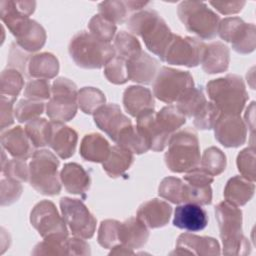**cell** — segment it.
<instances>
[{
	"mask_svg": "<svg viewBox=\"0 0 256 256\" xmlns=\"http://www.w3.org/2000/svg\"><path fill=\"white\" fill-rule=\"evenodd\" d=\"M127 27L133 35L140 36L146 47L155 55L163 56L173 39V33L158 14L151 8H145L134 13L127 21Z\"/></svg>",
	"mask_w": 256,
	"mask_h": 256,
	"instance_id": "1",
	"label": "cell"
},
{
	"mask_svg": "<svg viewBox=\"0 0 256 256\" xmlns=\"http://www.w3.org/2000/svg\"><path fill=\"white\" fill-rule=\"evenodd\" d=\"M68 51L75 64L84 69H99L116 55L114 46L88 31L76 33L70 40Z\"/></svg>",
	"mask_w": 256,
	"mask_h": 256,
	"instance_id": "2",
	"label": "cell"
},
{
	"mask_svg": "<svg viewBox=\"0 0 256 256\" xmlns=\"http://www.w3.org/2000/svg\"><path fill=\"white\" fill-rule=\"evenodd\" d=\"M215 217L225 255H246L250 253L249 241L242 233V211L228 201L215 207Z\"/></svg>",
	"mask_w": 256,
	"mask_h": 256,
	"instance_id": "3",
	"label": "cell"
},
{
	"mask_svg": "<svg viewBox=\"0 0 256 256\" xmlns=\"http://www.w3.org/2000/svg\"><path fill=\"white\" fill-rule=\"evenodd\" d=\"M165 164L175 173L189 172L200 166V148L197 133L190 127L177 130L168 141Z\"/></svg>",
	"mask_w": 256,
	"mask_h": 256,
	"instance_id": "4",
	"label": "cell"
},
{
	"mask_svg": "<svg viewBox=\"0 0 256 256\" xmlns=\"http://www.w3.org/2000/svg\"><path fill=\"white\" fill-rule=\"evenodd\" d=\"M206 91L210 102L215 105L220 114L240 115L248 100L243 79L236 74H228L209 81Z\"/></svg>",
	"mask_w": 256,
	"mask_h": 256,
	"instance_id": "5",
	"label": "cell"
},
{
	"mask_svg": "<svg viewBox=\"0 0 256 256\" xmlns=\"http://www.w3.org/2000/svg\"><path fill=\"white\" fill-rule=\"evenodd\" d=\"M59 160L46 149L36 150L29 164V183L39 193L54 196L60 193L58 178Z\"/></svg>",
	"mask_w": 256,
	"mask_h": 256,
	"instance_id": "6",
	"label": "cell"
},
{
	"mask_svg": "<svg viewBox=\"0 0 256 256\" xmlns=\"http://www.w3.org/2000/svg\"><path fill=\"white\" fill-rule=\"evenodd\" d=\"M177 14L186 29L201 39H213L218 34L220 18L204 2L183 1Z\"/></svg>",
	"mask_w": 256,
	"mask_h": 256,
	"instance_id": "7",
	"label": "cell"
},
{
	"mask_svg": "<svg viewBox=\"0 0 256 256\" xmlns=\"http://www.w3.org/2000/svg\"><path fill=\"white\" fill-rule=\"evenodd\" d=\"M194 88V81L187 71L160 67L153 81V94L162 102H179Z\"/></svg>",
	"mask_w": 256,
	"mask_h": 256,
	"instance_id": "8",
	"label": "cell"
},
{
	"mask_svg": "<svg viewBox=\"0 0 256 256\" xmlns=\"http://www.w3.org/2000/svg\"><path fill=\"white\" fill-rule=\"evenodd\" d=\"M78 91L74 82L60 77L53 82L51 97L46 105V113L53 121L71 120L77 112Z\"/></svg>",
	"mask_w": 256,
	"mask_h": 256,
	"instance_id": "9",
	"label": "cell"
},
{
	"mask_svg": "<svg viewBox=\"0 0 256 256\" xmlns=\"http://www.w3.org/2000/svg\"><path fill=\"white\" fill-rule=\"evenodd\" d=\"M60 208L63 219L74 236L89 239L94 235L96 219L82 201L63 197L60 200Z\"/></svg>",
	"mask_w": 256,
	"mask_h": 256,
	"instance_id": "10",
	"label": "cell"
},
{
	"mask_svg": "<svg viewBox=\"0 0 256 256\" xmlns=\"http://www.w3.org/2000/svg\"><path fill=\"white\" fill-rule=\"evenodd\" d=\"M218 34L221 39L230 42L238 53L248 54L255 49V25L245 23L239 17H228L220 21Z\"/></svg>",
	"mask_w": 256,
	"mask_h": 256,
	"instance_id": "11",
	"label": "cell"
},
{
	"mask_svg": "<svg viewBox=\"0 0 256 256\" xmlns=\"http://www.w3.org/2000/svg\"><path fill=\"white\" fill-rule=\"evenodd\" d=\"M206 44L194 37L173 35L162 61L171 65L195 67L201 63Z\"/></svg>",
	"mask_w": 256,
	"mask_h": 256,
	"instance_id": "12",
	"label": "cell"
},
{
	"mask_svg": "<svg viewBox=\"0 0 256 256\" xmlns=\"http://www.w3.org/2000/svg\"><path fill=\"white\" fill-rule=\"evenodd\" d=\"M30 222L43 238L52 235H68L66 223L51 201L43 200L37 203L31 211Z\"/></svg>",
	"mask_w": 256,
	"mask_h": 256,
	"instance_id": "13",
	"label": "cell"
},
{
	"mask_svg": "<svg viewBox=\"0 0 256 256\" xmlns=\"http://www.w3.org/2000/svg\"><path fill=\"white\" fill-rule=\"evenodd\" d=\"M213 128L215 139L224 147H239L246 141L247 127L240 115L220 114Z\"/></svg>",
	"mask_w": 256,
	"mask_h": 256,
	"instance_id": "14",
	"label": "cell"
},
{
	"mask_svg": "<svg viewBox=\"0 0 256 256\" xmlns=\"http://www.w3.org/2000/svg\"><path fill=\"white\" fill-rule=\"evenodd\" d=\"M93 116L97 127L104 131L114 142L117 141L123 129L132 125L131 120L122 113L120 106L114 103L103 105Z\"/></svg>",
	"mask_w": 256,
	"mask_h": 256,
	"instance_id": "15",
	"label": "cell"
},
{
	"mask_svg": "<svg viewBox=\"0 0 256 256\" xmlns=\"http://www.w3.org/2000/svg\"><path fill=\"white\" fill-rule=\"evenodd\" d=\"M78 135L76 131L63 122L50 121L48 146L62 159L70 158L76 149Z\"/></svg>",
	"mask_w": 256,
	"mask_h": 256,
	"instance_id": "16",
	"label": "cell"
},
{
	"mask_svg": "<svg viewBox=\"0 0 256 256\" xmlns=\"http://www.w3.org/2000/svg\"><path fill=\"white\" fill-rule=\"evenodd\" d=\"M208 223V216L201 205L194 203H183L174 211L173 225L179 229L189 232L203 230Z\"/></svg>",
	"mask_w": 256,
	"mask_h": 256,
	"instance_id": "17",
	"label": "cell"
},
{
	"mask_svg": "<svg viewBox=\"0 0 256 256\" xmlns=\"http://www.w3.org/2000/svg\"><path fill=\"white\" fill-rule=\"evenodd\" d=\"M171 254L219 255L220 246L218 241L212 237L183 233L178 237L176 250Z\"/></svg>",
	"mask_w": 256,
	"mask_h": 256,
	"instance_id": "18",
	"label": "cell"
},
{
	"mask_svg": "<svg viewBox=\"0 0 256 256\" xmlns=\"http://www.w3.org/2000/svg\"><path fill=\"white\" fill-rule=\"evenodd\" d=\"M128 79L137 83L151 84L159 70L158 61L144 51L126 60Z\"/></svg>",
	"mask_w": 256,
	"mask_h": 256,
	"instance_id": "19",
	"label": "cell"
},
{
	"mask_svg": "<svg viewBox=\"0 0 256 256\" xmlns=\"http://www.w3.org/2000/svg\"><path fill=\"white\" fill-rule=\"evenodd\" d=\"M11 33L15 36L16 43L27 52H35L41 49L46 41L44 28L31 19L22 22Z\"/></svg>",
	"mask_w": 256,
	"mask_h": 256,
	"instance_id": "20",
	"label": "cell"
},
{
	"mask_svg": "<svg viewBox=\"0 0 256 256\" xmlns=\"http://www.w3.org/2000/svg\"><path fill=\"white\" fill-rule=\"evenodd\" d=\"M2 148L18 159H28L34 154V146L27 136L25 130L20 127H14L12 129L3 132L1 135Z\"/></svg>",
	"mask_w": 256,
	"mask_h": 256,
	"instance_id": "21",
	"label": "cell"
},
{
	"mask_svg": "<svg viewBox=\"0 0 256 256\" xmlns=\"http://www.w3.org/2000/svg\"><path fill=\"white\" fill-rule=\"evenodd\" d=\"M172 207L160 199H151L144 202L137 210V217L148 228H159L165 226L171 216Z\"/></svg>",
	"mask_w": 256,
	"mask_h": 256,
	"instance_id": "22",
	"label": "cell"
},
{
	"mask_svg": "<svg viewBox=\"0 0 256 256\" xmlns=\"http://www.w3.org/2000/svg\"><path fill=\"white\" fill-rule=\"evenodd\" d=\"M35 1H1V20L12 32L18 25L29 19V16L35 10Z\"/></svg>",
	"mask_w": 256,
	"mask_h": 256,
	"instance_id": "23",
	"label": "cell"
},
{
	"mask_svg": "<svg viewBox=\"0 0 256 256\" xmlns=\"http://www.w3.org/2000/svg\"><path fill=\"white\" fill-rule=\"evenodd\" d=\"M123 105L125 110L133 117L154 110L155 102L151 91L142 86H130L123 94Z\"/></svg>",
	"mask_w": 256,
	"mask_h": 256,
	"instance_id": "24",
	"label": "cell"
},
{
	"mask_svg": "<svg viewBox=\"0 0 256 256\" xmlns=\"http://www.w3.org/2000/svg\"><path fill=\"white\" fill-rule=\"evenodd\" d=\"M149 238L147 226L138 218L131 217L120 224L119 240L120 245L130 249H137L144 246Z\"/></svg>",
	"mask_w": 256,
	"mask_h": 256,
	"instance_id": "25",
	"label": "cell"
},
{
	"mask_svg": "<svg viewBox=\"0 0 256 256\" xmlns=\"http://www.w3.org/2000/svg\"><path fill=\"white\" fill-rule=\"evenodd\" d=\"M230 52L221 42H213L206 45L201 60L202 69L208 74L221 73L228 69Z\"/></svg>",
	"mask_w": 256,
	"mask_h": 256,
	"instance_id": "26",
	"label": "cell"
},
{
	"mask_svg": "<svg viewBox=\"0 0 256 256\" xmlns=\"http://www.w3.org/2000/svg\"><path fill=\"white\" fill-rule=\"evenodd\" d=\"M60 180L72 194H84L90 187V175L77 163H67L60 172Z\"/></svg>",
	"mask_w": 256,
	"mask_h": 256,
	"instance_id": "27",
	"label": "cell"
},
{
	"mask_svg": "<svg viewBox=\"0 0 256 256\" xmlns=\"http://www.w3.org/2000/svg\"><path fill=\"white\" fill-rule=\"evenodd\" d=\"M111 147L108 141L98 133L87 134L83 137L80 145V155L83 159L91 162H104Z\"/></svg>",
	"mask_w": 256,
	"mask_h": 256,
	"instance_id": "28",
	"label": "cell"
},
{
	"mask_svg": "<svg viewBox=\"0 0 256 256\" xmlns=\"http://www.w3.org/2000/svg\"><path fill=\"white\" fill-rule=\"evenodd\" d=\"M254 191V182L247 180L243 176H234L229 179L224 188V197L226 201L236 206H243L251 200Z\"/></svg>",
	"mask_w": 256,
	"mask_h": 256,
	"instance_id": "29",
	"label": "cell"
},
{
	"mask_svg": "<svg viewBox=\"0 0 256 256\" xmlns=\"http://www.w3.org/2000/svg\"><path fill=\"white\" fill-rule=\"evenodd\" d=\"M59 71V62L57 58L51 53H40L32 55L28 63L29 77L38 79L54 78Z\"/></svg>",
	"mask_w": 256,
	"mask_h": 256,
	"instance_id": "30",
	"label": "cell"
},
{
	"mask_svg": "<svg viewBox=\"0 0 256 256\" xmlns=\"http://www.w3.org/2000/svg\"><path fill=\"white\" fill-rule=\"evenodd\" d=\"M134 156L131 151L119 145L111 147L107 159L102 163L104 171L112 178L124 174L133 163Z\"/></svg>",
	"mask_w": 256,
	"mask_h": 256,
	"instance_id": "31",
	"label": "cell"
},
{
	"mask_svg": "<svg viewBox=\"0 0 256 256\" xmlns=\"http://www.w3.org/2000/svg\"><path fill=\"white\" fill-rule=\"evenodd\" d=\"M154 119L158 129L169 138L186 122V116L173 105L165 106L159 112H155Z\"/></svg>",
	"mask_w": 256,
	"mask_h": 256,
	"instance_id": "32",
	"label": "cell"
},
{
	"mask_svg": "<svg viewBox=\"0 0 256 256\" xmlns=\"http://www.w3.org/2000/svg\"><path fill=\"white\" fill-rule=\"evenodd\" d=\"M116 143L136 154L145 153L150 149L145 137L139 131L137 126L133 125H130L121 131Z\"/></svg>",
	"mask_w": 256,
	"mask_h": 256,
	"instance_id": "33",
	"label": "cell"
},
{
	"mask_svg": "<svg viewBox=\"0 0 256 256\" xmlns=\"http://www.w3.org/2000/svg\"><path fill=\"white\" fill-rule=\"evenodd\" d=\"M33 255H70L69 237L68 235H52L44 238L38 243L34 250Z\"/></svg>",
	"mask_w": 256,
	"mask_h": 256,
	"instance_id": "34",
	"label": "cell"
},
{
	"mask_svg": "<svg viewBox=\"0 0 256 256\" xmlns=\"http://www.w3.org/2000/svg\"><path fill=\"white\" fill-rule=\"evenodd\" d=\"M105 100L104 93L97 88L83 87L78 91V105L85 114H94L100 107L105 105Z\"/></svg>",
	"mask_w": 256,
	"mask_h": 256,
	"instance_id": "35",
	"label": "cell"
},
{
	"mask_svg": "<svg viewBox=\"0 0 256 256\" xmlns=\"http://www.w3.org/2000/svg\"><path fill=\"white\" fill-rule=\"evenodd\" d=\"M24 130L34 147L39 148L48 145L50 122H48L46 119L37 117L28 121Z\"/></svg>",
	"mask_w": 256,
	"mask_h": 256,
	"instance_id": "36",
	"label": "cell"
},
{
	"mask_svg": "<svg viewBox=\"0 0 256 256\" xmlns=\"http://www.w3.org/2000/svg\"><path fill=\"white\" fill-rule=\"evenodd\" d=\"M203 87H194L187 93L179 102H177L178 109L187 117H194L207 103Z\"/></svg>",
	"mask_w": 256,
	"mask_h": 256,
	"instance_id": "37",
	"label": "cell"
},
{
	"mask_svg": "<svg viewBox=\"0 0 256 256\" xmlns=\"http://www.w3.org/2000/svg\"><path fill=\"white\" fill-rule=\"evenodd\" d=\"M200 167L211 176H217L226 168V156L220 149L209 147L202 155Z\"/></svg>",
	"mask_w": 256,
	"mask_h": 256,
	"instance_id": "38",
	"label": "cell"
},
{
	"mask_svg": "<svg viewBox=\"0 0 256 256\" xmlns=\"http://www.w3.org/2000/svg\"><path fill=\"white\" fill-rule=\"evenodd\" d=\"M158 194L174 204L184 203V180L172 176L164 178L159 185Z\"/></svg>",
	"mask_w": 256,
	"mask_h": 256,
	"instance_id": "39",
	"label": "cell"
},
{
	"mask_svg": "<svg viewBox=\"0 0 256 256\" xmlns=\"http://www.w3.org/2000/svg\"><path fill=\"white\" fill-rule=\"evenodd\" d=\"M114 48L116 55L128 60L131 57L140 53L141 45L137 38L128 32L120 31L114 40Z\"/></svg>",
	"mask_w": 256,
	"mask_h": 256,
	"instance_id": "40",
	"label": "cell"
},
{
	"mask_svg": "<svg viewBox=\"0 0 256 256\" xmlns=\"http://www.w3.org/2000/svg\"><path fill=\"white\" fill-rule=\"evenodd\" d=\"M24 86L23 75L12 68H8L1 73V95L12 99L17 98Z\"/></svg>",
	"mask_w": 256,
	"mask_h": 256,
	"instance_id": "41",
	"label": "cell"
},
{
	"mask_svg": "<svg viewBox=\"0 0 256 256\" xmlns=\"http://www.w3.org/2000/svg\"><path fill=\"white\" fill-rule=\"evenodd\" d=\"M121 222L117 220L107 219L101 222L98 230V242L107 249L120 245L119 231Z\"/></svg>",
	"mask_w": 256,
	"mask_h": 256,
	"instance_id": "42",
	"label": "cell"
},
{
	"mask_svg": "<svg viewBox=\"0 0 256 256\" xmlns=\"http://www.w3.org/2000/svg\"><path fill=\"white\" fill-rule=\"evenodd\" d=\"M99 14L113 22L114 24H122L126 21L129 9L125 1H103L98 5Z\"/></svg>",
	"mask_w": 256,
	"mask_h": 256,
	"instance_id": "43",
	"label": "cell"
},
{
	"mask_svg": "<svg viewBox=\"0 0 256 256\" xmlns=\"http://www.w3.org/2000/svg\"><path fill=\"white\" fill-rule=\"evenodd\" d=\"M44 111V103L38 100L22 99L20 100L15 109L14 116L17 121L23 123L37 118Z\"/></svg>",
	"mask_w": 256,
	"mask_h": 256,
	"instance_id": "44",
	"label": "cell"
},
{
	"mask_svg": "<svg viewBox=\"0 0 256 256\" xmlns=\"http://www.w3.org/2000/svg\"><path fill=\"white\" fill-rule=\"evenodd\" d=\"M88 28L92 34L108 43H110L116 33V24L101 14H96L90 19Z\"/></svg>",
	"mask_w": 256,
	"mask_h": 256,
	"instance_id": "45",
	"label": "cell"
},
{
	"mask_svg": "<svg viewBox=\"0 0 256 256\" xmlns=\"http://www.w3.org/2000/svg\"><path fill=\"white\" fill-rule=\"evenodd\" d=\"M104 75L109 82L114 84H124L128 79L126 59L115 55L104 67Z\"/></svg>",
	"mask_w": 256,
	"mask_h": 256,
	"instance_id": "46",
	"label": "cell"
},
{
	"mask_svg": "<svg viewBox=\"0 0 256 256\" xmlns=\"http://www.w3.org/2000/svg\"><path fill=\"white\" fill-rule=\"evenodd\" d=\"M1 171L4 177L16 180L18 182L29 181V167L24 159L14 158L2 163Z\"/></svg>",
	"mask_w": 256,
	"mask_h": 256,
	"instance_id": "47",
	"label": "cell"
},
{
	"mask_svg": "<svg viewBox=\"0 0 256 256\" xmlns=\"http://www.w3.org/2000/svg\"><path fill=\"white\" fill-rule=\"evenodd\" d=\"M31 55L22 49L16 42H13L10 46L8 54V66L9 68L19 71L23 76L29 77L28 74V63Z\"/></svg>",
	"mask_w": 256,
	"mask_h": 256,
	"instance_id": "48",
	"label": "cell"
},
{
	"mask_svg": "<svg viewBox=\"0 0 256 256\" xmlns=\"http://www.w3.org/2000/svg\"><path fill=\"white\" fill-rule=\"evenodd\" d=\"M220 115L219 110L212 102H207L203 108L193 117V124L197 129L209 130L212 129Z\"/></svg>",
	"mask_w": 256,
	"mask_h": 256,
	"instance_id": "49",
	"label": "cell"
},
{
	"mask_svg": "<svg viewBox=\"0 0 256 256\" xmlns=\"http://www.w3.org/2000/svg\"><path fill=\"white\" fill-rule=\"evenodd\" d=\"M237 167L241 175L247 180L255 181V149L245 148L237 156Z\"/></svg>",
	"mask_w": 256,
	"mask_h": 256,
	"instance_id": "50",
	"label": "cell"
},
{
	"mask_svg": "<svg viewBox=\"0 0 256 256\" xmlns=\"http://www.w3.org/2000/svg\"><path fill=\"white\" fill-rule=\"evenodd\" d=\"M51 88L49 82L45 79H34L27 82L24 89V96L32 100L50 99Z\"/></svg>",
	"mask_w": 256,
	"mask_h": 256,
	"instance_id": "51",
	"label": "cell"
},
{
	"mask_svg": "<svg viewBox=\"0 0 256 256\" xmlns=\"http://www.w3.org/2000/svg\"><path fill=\"white\" fill-rule=\"evenodd\" d=\"M21 182L3 177L1 179V205H10L17 201L22 193Z\"/></svg>",
	"mask_w": 256,
	"mask_h": 256,
	"instance_id": "52",
	"label": "cell"
},
{
	"mask_svg": "<svg viewBox=\"0 0 256 256\" xmlns=\"http://www.w3.org/2000/svg\"><path fill=\"white\" fill-rule=\"evenodd\" d=\"M14 101L15 99L1 95V109H0L1 130H4L6 127H9L14 122V110H13Z\"/></svg>",
	"mask_w": 256,
	"mask_h": 256,
	"instance_id": "53",
	"label": "cell"
},
{
	"mask_svg": "<svg viewBox=\"0 0 256 256\" xmlns=\"http://www.w3.org/2000/svg\"><path fill=\"white\" fill-rule=\"evenodd\" d=\"M245 1H210L209 4L212 5L217 11L224 15H230L238 13L242 10L245 5Z\"/></svg>",
	"mask_w": 256,
	"mask_h": 256,
	"instance_id": "54",
	"label": "cell"
}]
</instances>
